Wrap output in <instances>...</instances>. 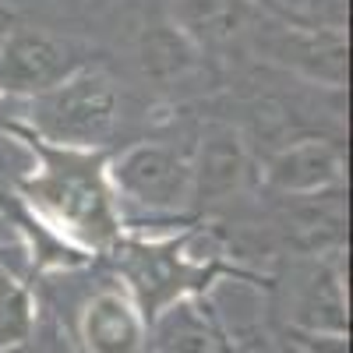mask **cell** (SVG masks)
<instances>
[{
  "label": "cell",
  "instance_id": "obj_1",
  "mask_svg": "<svg viewBox=\"0 0 353 353\" xmlns=\"http://www.w3.org/2000/svg\"><path fill=\"white\" fill-rule=\"evenodd\" d=\"M36 131L61 149H96L117 128V88L96 68H78L61 85L32 96Z\"/></svg>",
  "mask_w": 353,
  "mask_h": 353
},
{
  "label": "cell",
  "instance_id": "obj_2",
  "mask_svg": "<svg viewBox=\"0 0 353 353\" xmlns=\"http://www.w3.org/2000/svg\"><path fill=\"white\" fill-rule=\"evenodd\" d=\"M110 181L128 201L152 212H176L191 201V159L170 145L138 141L110 163Z\"/></svg>",
  "mask_w": 353,
  "mask_h": 353
},
{
  "label": "cell",
  "instance_id": "obj_3",
  "mask_svg": "<svg viewBox=\"0 0 353 353\" xmlns=\"http://www.w3.org/2000/svg\"><path fill=\"white\" fill-rule=\"evenodd\" d=\"M78 71L74 50L61 36L36 25L4 28L0 36V88L14 96H39Z\"/></svg>",
  "mask_w": 353,
  "mask_h": 353
},
{
  "label": "cell",
  "instance_id": "obj_4",
  "mask_svg": "<svg viewBox=\"0 0 353 353\" xmlns=\"http://www.w3.org/2000/svg\"><path fill=\"white\" fill-rule=\"evenodd\" d=\"M343 152L325 138H301L279 149L269 166H265V181L283 194H325L343 184Z\"/></svg>",
  "mask_w": 353,
  "mask_h": 353
},
{
  "label": "cell",
  "instance_id": "obj_5",
  "mask_svg": "<svg viewBox=\"0 0 353 353\" xmlns=\"http://www.w3.org/2000/svg\"><path fill=\"white\" fill-rule=\"evenodd\" d=\"M28 191H32L53 216H61L74 230H85L92 241H106L113 233L110 201L103 198V191L92 176H81L74 170H50Z\"/></svg>",
  "mask_w": 353,
  "mask_h": 353
},
{
  "label": "cell",
  "instance_id": "obj_6",
  "mask_svg": "<svg viewBox=\"0 0 353 353\" xmlns=\"http://www.w3.org/2000/svg\"><path fill=\"white\" fill-rule=\"evenodd\" d=\"M269 57L279 64L301 71L307 78L343 85L346 81V39L343 32H321V28H279L265 39Z\"/></svg>",
  "mask_w": 353,
  "mask_h": 353
},
{
  "label": "cell",
  "instance_id": "obj_7",
  "mask_svg": "<svg viewBox=\"0 0 353 353\" xmlns=\"http://www.w3.org/2000/svg\"><path fill=\"white\" fill-rule=\"evenodd\" d=\"M85 353H138L145 343V314L131 297L103 290L81 311Z\"/></svg>",
  "mask_w": 353,
  "mask_h": 353
},
{
  "label": "cell",
  "instance_id": "obj_8",
  "mask_svg": "<svg viewBox=\"0 0 353 353\" xmlns=\"http://www.w3.org/2000/svg\"><path fill=\"white\" fill-rule=\"evenodd\" d=\"M244 170H248V152L241 134L226 124L209 128L198 145V156L191 159V198L198 201L226 198L230 191L241 188Z\"/></svg>",
  "mask_w": 353,
  "mask_h": 353
},
{
  "label": "cell",
  "instance_id": "obj_9",
  "mask_svg": "<svg viewBox=\"0 0 353 353\" xmlns=\"http://www.w3.org/2000/svg\"><path fill=\"white\" fill-rule=\"evenodd\" d=\"M156 353H233V346L198 297H176L156 318Z\"/></svg>",
  "mask_w": 353,
  "mask_h": 353
},
{
  "label": "cell",
  "instance_id": "obj_10",
  "mask_svg": "<svg viewBox=\"0 0 353 353\" xmlns=\"http://www.w3.org/2000/svg\"><path fill=\"white\" fill-rule=\"evenodd\" d=\"M181 28L191 43H233L251 32V8L248 0H184Z\"/></svg>",
  "mask_w": 353,
  "mask_h": 353
},
{
  "label": "cell",
  "instance_id": "obj_11",
  "mask_svg": "<svg viewBox=\"0 0 353 353\" xmlns=\"http://www.w3.org/2000/svg\"><path fill=\"white\" fill-rule=\"evenodd\" d=\"M138 61L156 81L181 78L194 68V43L181 25H149L138 43Z\"/></svg>",
  "mask_w": 353,
  "mask_h": 353
},
{
  "label": "cell",
  "instance_id": "obj_12",
  "mask_svg": "<svg viewBox=\"0 0 353 353\" xmlns=\"http://www.w3.org/2000/svg\"><path fill=\"white\" fill-rule=\"evenodd\" d=\"M32 332V301L21 283L0 269V353L14 350Z\"/></svg>",
  "mask_w": 353,
  "mask_h": 353
},
{
  "label": "cell",
  "instance_id": "obj_13",
  "mask_svg": "<svg viewBox=\"0 0 353 353\" xmlns=\"http://www.w3.org/2000/svg\"><path fill=\"white\" fill-rule=\"evenodd\" d=\"M279 353H304V350H301V346H293V343H290V346H283Z\"/></svg>",
  "mask_w": 353,
  "mask_h": 353
}]
</instances>
